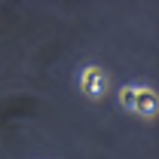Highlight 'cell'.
I'll return each instance as SVG.
<instances>
[{
    "mask_svg": "<svg viewBox=\"0 0 159 159\" xmlns=\"http://www.w3.org/2000/svg\"><path fill=\"white\" fill-rule=\"evenodd\" d=\"M107 89V74L101 67H86L83 70V95L86 98H101Z\"/></svg>",
    "mask_w": 159,
    "mask_h": 159,
    "instance_id": "obj_1",
    "label": "cell"
},
{
    "mask_svg": "<svg viewBox=\"0 0 159 159\" xmlns=\"http://www.w3.org/2000/svg\"><path fill=\"white\" fill-rule=\"evenodd\" d=\"M135 113H141V116H156L159 110V98L153 89H135V107H132Z\"/></svg>",
    "mask_w": 159,
    "mask_h": 159,
    "instance_id": "obj_2",
    "label": "cell"
},
{
    "mask_svg": "<svg viewBox=\"0 0 159 159\" xmlns=\"http://www.w3.org/2000/svg\"><path fill=\"white\" fill-rule=\"evenodd\" d=\"M119 101H122V107H125V110H132V107H135V89H132V86H129V89H122Z\"/></svg>",
    "mask_w": 159,
    "mask_h": 159,
    "instance_id": "obj_3",
    "label": "cell"
}]
</instances>
